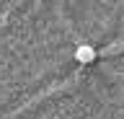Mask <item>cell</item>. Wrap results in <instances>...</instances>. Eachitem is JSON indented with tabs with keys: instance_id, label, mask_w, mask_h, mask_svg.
Returning a JSON list of instances; mask_svg holds the SVG:
<instances>
[{
	"instance_id": "obj_1",
	"label": "cell",
	"mask_w": 124,
	"mask_h": 119,
	"mask_svg": "<svg viewBox=\"0 0 124 119\" xmlns=\"http://www.w3.org/2000/svg\"><path fill=\"white\" fill-rule=\"evenodd\" d=\"M75 60L80 65H91L93 60H96V49H93L91 44H80V47L75 49Z\"/></svg>"
}]
</instances>
